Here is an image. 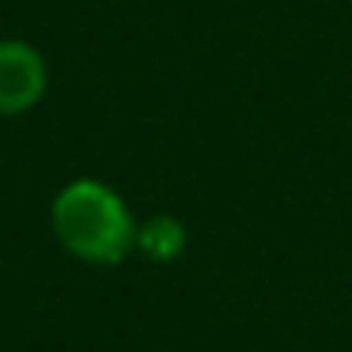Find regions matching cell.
Listing matches in <instances>:
<instances>
[{"mask_svg": "<svg viewBox=\"0 0 352 352\" xmlns=\"http://www.w3.org/2000/svg\"><path fill=\"white\" fill-rule=\"evenodd\" d=\"M50 223L57 243L87 265H118L137 246V223L125 201L99 178H76L65 186L54 197Z\"/></svg>", "mask_w": 352, "mask_h": 352, "instance_id": "6da1fadb", "label": "cell"}, {"mask_svg": "<svg viewBox=\"0 0 352 352\" xmlns=\"http://www.w3.org/2000/svg\"><path fill=\"white\" fill-rule=\"evenodd\" d=\"M50 84L46 57L19 38H0V114H27Z\"/></svg>", "mask_w": 352, "mask_h": 352, "instance_id": "7a4b0ae2", "label": "cell"}, {"mask_svg": "<svg viewBox=\"0 0 352 352\" xmlns=\"http://www.w3.org/2000/svg\"><path fill=\"white\" fill-rule=\"evenodd\" d=\"M137 246L152 261H175L178 254L186 250V228L175 220V216H152V220L140 223Z\"/></svg>", "mask_w": 352, "mask_h": 352, "instance_id": "3957f363", "label": "cell"}]
</instances>
